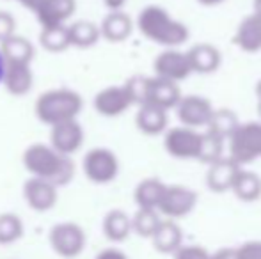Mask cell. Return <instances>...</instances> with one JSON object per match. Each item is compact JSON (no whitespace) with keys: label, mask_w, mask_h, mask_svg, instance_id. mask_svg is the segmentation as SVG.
<instances>
[{"label":"cell","mask_w":261,"mask_h":259,"mask_svg":"<svg viewBox=\"0 0 261 259\" xmlns=\"http://www.w3.org/2000/svg\"><path fill=\"white\" fill-rule=\"evenodd\" d=\"M242 167H238L233 160L219 158L217 162L210 163V169L206 174V183L213 192H227L231 190V185L237 176V172Z\"/></svg>","instance_id":"obj_16"},{"label":"cell","mask_w":261,"mask_h":259,"mask_svg":"<svg viewBox=\"0 0 261 259\" xmlns=\"http://www.w3.org/2000/svg\"><path fill=\"white\" fill-rule=\"evenodd\" d=\"M151 242L155 249L162 254H174L181 247L183 235L179 225L174 220H162L156 231L153 233Z\"/></svg>","instance_id":"obj_19"},{"label":"cell","mask_w":261,"mask_h":259,"mask_svg":"<svg viewBox=\"0 0 261 259\" xmlns=\"http://www.w3.org/2000/svg\"><path fill=\"white\" fill-rule=\"evenodd\" d=\"M160 222L162 220H160V217H158L156 210L139 208V211L134 215V218H132V231H135L139 236H142V238H151Z\"/></svg>","instance_id":"obj_30"},{"label":"cell","mask_w":261,"mask_h":259,"mask_svg":"<svg viewBox=\"0 0 261 259\" xmlns=\"http://www.w3.org/2000/svg\"><path fill=\"white\" fill-rule=\"evenodd\" d=\"M23 197L34 211H48L57 203V187L50 181L31 178L23 185Z\"/></svg>","instance_id":"obj_14"},{"label":"cell","mask_w":261,"mask_h":259,"mask_svg":"<svg viewBox=\"0 0 261 259\" xmlns=\"http://www.w3.org/2000/svg\"><path fill=\"white\" fill-rule=\"evenodd\" d=\"M50 140H52V148L59 155H64V156L73 155L75 151H79L84 142L82 126L75 119L54 125L52 133H50Z\"/></svg>","instance_id":"obj_13"},{"label":"cell","mask_w":261,"mask_h":259,"mask_svg":"<svg viewBox=\"0 0 261 259\" xmlns=\"http://www.w3.org/2000/svg\"><path fill=\"white\" fill-rule=\"evenodd\" d=\"M84 172L93 183L105 185L116 180L119 172V162L116 155L105 148L91 149L84 158Z\"/></svg>","instance_id":"obj_6"},{"label":"cell","mask_w":261,"mask_h":259,"mask_svg":"<svg viewBox=\"0 0 261 259\" xmlns=\"http://www.w3.org/2000/svg\"><path fill=\"white\" fill-rule=\"evenodd\" d=\"M135 123H137V128L141 130L142 133L158 135L167 126V112L158 107H153V105H149V103H144L139 108Z\"/></svg>","instance_id":"obj_23"},{"label":"cell","mask_w":261,"mask_h":259,"mask_svg":"<svg viewBox=\"0 0 261 259\" xmlns=\"http://www.w3.org/2000/svg\"><path fill=\"white\" fill-rule=\"evenodd\" d=\"M172 259H212V254L201 245H181L172 254Z\"/></svg>","instance_id":"obj_34"},{"label":"cell","mask_w":261,"mask_h":259,"mask_svg":"<svg viewBox=\"0 0 261 259\" xmlns=\"http://www.w3.org/2000/svg\"><path fill=\"white\" fill-rule=\"evenodd\" d=\"M132 105H134V100H132L130 93L124 85L107 87L94 96V108L98 110V114L105 116V118L121 116Z\"/></svg>","instance_id":"obj_10"},{"label":"cell","mask_w":261,"mask_h":259,"mask_svg":"<svg viewBox=\"0 0 261 259\" xmlns=\"http://www.w3.org/2000/svg\"><path fill=\"white\" fill-rule=\"evenodd\" d=\"M222 151H224V140L219 138L217 135L210 133H203L201 137V151L197 160L203 163H213L219 158H222Z\"/></svg>","instance_id":"obj_32"},{"label":"cell","mask_w":261,"mask_h":259,"mask_svg":"<svg viewBox=\"0 0 261 259\" xmlns=\"http://www.w3.org/2000/svg\"><path fill=\"white\" fill-rule=\"evenodd\" d=\"M4 73H6V61H4L2 52H0V83H2V80H4Z\"/></svg>","instance_id":"obj_41"},{"label":"cell","mask_w":261,"mask_h":259,"mask_svg":"<svg viewBox=\"0 0 261 259\" xmlns=\"http://www.w3.org/2000/svg\"><path fill=\"white\" fill-rule=\"evenodd\" d=\"M229 158L238 167L261 158V123H244L229 135Z\"/></svg>","instance_id":"obj_4"},{"label":"cell","mask_w":261,"mask_h":259,"mask_svg":"<svg viewBox=\"0 0 261 259\" xmlns=\"http://www.w3.org/2000/svg\"><path fill=\"white\" fill-rule=\"evenodd\" d=\"M137 27L149 41L171 46V48L183 45L189 39V28L176 21L174 18H171L167 11L158 6H148L141 11Z\"/></svg>","instance_id":"obj_2"},{"label":"cell","mask_w":261,"mask_h":259,"mask_svg":"<svg viewBox=\"0 0 261 259\" xmlns=\"http://www.w3.org/2000/svg\"><path fill=\"white\" fill-rule=\"evenodd\" d=\"M50 245L57 256L64 259H75L82 254L86 247V233L79 224L62 222L50 231Z\"/></svg>","instance_id":"obj_5"},{"label":"cell","mask_w":261,"mask_h":259,"mask_svg":"<svg viewBox=\"0 0 261 259\" xmlns=\"http://www.w3.org/2000/svg\"><path fill=\"white\" fill-rule=\"evenodd\" d=\"M103 2L110 11H121V7L126 4V0H103Z\"/></svg>","instance_id":"obj_39"},{"label":"cell","mask_w":261,"mask_h":259,"mask_svg":"<svg viewBox=\"0 0 261 259\" xmlns=\"http://www.w3.org/2000/svg\"><path fill=\"white\" fill-rule=\"evenodd\" d=\"M237 259H261V242H247L237 247Z\"/></svg>","instance_id":"obj_35"},{"label":"cell","mask_w":261,"mask_h":259,"mask_svg":"<svg viewBox=\"0 0 261 259\" xmlns=\"http://www.w3.org/2000/svg\"><path fill=\"white\" fill-rule=\"evenodd\" d=\"M75 7V0H41L36 9V16L43 28L57 27V25H64L66 20L71 18Z\"/></svg>","instance_id":"obj_15"},{"label":"cell","mask_w":261,"mask_h":259,"mask_svg":"<svg viewBox=\"0 0 261 259\" xmlns=\"http://www.w3.org/2000/svg\"><path fill=\"white\" fill-rule=\"evenodd\" d=\"M23 236V222L14 213L0 215V245H11Z\"/></svg>","instance_id":"obj_31"},{"label":"cell","mask_w":261,"mask_h":259,"mask_svg":"<svg viewBox=\"0 0 261 259\" xmlns=\"http://www.w3.org/2000/svg\"><path fill=\"white\" fill-rule=\"evenodd\" d=\"M82 110V98L69 89H52L43 93L36 101V116L39 121L54 126L71 121Z\"/></svg>","instance_id":"obj_3"},{"label":"cell","mask_w":261,"mask_h":259,"mask_svg":"<svg viewBox=\"0 0 261 259\" xmlns=\"http://www.w3.org/2000/svg\"><path fill=\"white\" fill-rule=\"evenodd\" d=\"M212 259H237V249H233V247L220 249L215 254H212Z\"/></svg>","instance_id":"obj_38"},{"label":"cell","mask_w":261,"mask_h":259,"mask_svg":"<svg viewBox=\"0 0 261 259\" xmlns=\"http://www.w3.org/2000/svg\"><path fill=\"white\" fill-rule=\"evenodd\" d=\"M165 187L160 180L156 178H148V180H142L141 183L135 188V203L139 208H146V210H158V204H160L162 197H164Z\"/></svg>","instance_id":"obj_25"},{"label":"cell","mask_w":261,"mask_h":259,"mask_svg":"<svg viewBox=\"0 0 261 259\" xmlns=\"http://www.w3.org/2000/svg\"><path fill=\"white\" fill-rule=\"evenodd\" d=\"M192 73H213L220 64V53L213 45L199 43L187 52Z\"/></svg>","instance_id":"obj_18"},{"label":"cell","mask_w":261,"mask_h":259,"mask_svg":"<svg viewBox=\"0 0 261 259\" xmlns=\"http://www.w3.org/2000/svg\"><path fill=\"white\" fill-rule=\"evenodd\" d=\"M18 2H20L23 7H27V9H31L36 13V9H38V6L41 4V0H18Z\"/></svg>","instance_id":"obj_40"},{"label":"cell","mask_w":261,"mask_h":259,"mask_svg":"<svg viewBox=\"0 0 261 259\" xmlns=\"http://www.w3.org/2000/svg\"><path fill=\"white\" fill-rule=\"evenodd\" d=\"M240 125L238 123V118L229 110V108H220V110H213L212 118L208 121V131L213 135H217L219 138L226 140L229 138V135L237 130V126Z\"/></svg>","instance_id":"obj_28"},{"label":"cell","mask_w":261,"mask_h":259,"mask_svg":"<svg viewBox=\"0 0 261 259\" xmlns=\"http://www.w3.org/2000/svg\"><path fill=\"white\" fill-rule=\"evenodd\" d=\"M201 137H203V133H199V131L187 128V126H178V128L167 131L164 146L169 155L174 158L197 160L201 151Z\"/></svg>","instance_id":"obj_7"},{"label":"cell","mask_w":261,"mask_h":259,"mask_svg":"<svg viewBox=\"0 0 261 259\" xmlns=\"http://www.w3.org/2000/svg\"><path fill=\"white\" fill-rule=\"evenodd\" d=\"M146 83H148V78H146V76H134V78H130L126 83H124V87H126L128 93H130L132 100H134V103H139V105L144 103Z\"/></svg>","instance_id":"obj_33"},{"label":"cell","mask_w":261,"mask_h":259,"mask_svg":"<svg viewBox=\"0 0 261 259\" xmlns=\"http://www.w3.org/2000/svg\"><path fill=\"white\" fill-rule=\"evenodd\" d=\"M132 28L134 23L128 14H124L123 11H112L110 14H107L101 23L100 36H103L110 43H121L132 34Z\"/></svg>","instance_id":"obj_21"},{"label":"cell","mask_w":261,"mask_h":259,"mask_svg":"<svg viewBox=\"0 0 261 259\" xmlns=\"http://www.w3.org/2000/svg\"><path fill=\"white\" fill-rule=\"evenodd\" d=\"M68 34L69 45L79 46V48H89L100 39V27H96L93 21H75L68 27Z\"/></svg>","instance_id":"obj_27"},{"label":"cell","mask_w":261,"mask_h":259,"mask_svg":"<svg viewBox=\"0 0 261 259\" xmlns=\"http://www.w3.org/2000/svg\"><path fill=\"white\" fill-rule=\"evenodd\" d=\"M256 96H258V112L261 116V80L258 82V85H256Z\"/></svg>","instance_id":"obj_42"},{"label":"cell","mask_w":261,"mask_h":259,"mask_svg":"<svg viewBox=\"0 0 261 259\" xmlns=\"http://www.w3.org/2000/svg\"><path fill=\"white\" fill-rule=\"evenodd\" d=\"M2 83L14 96H23L32 87V71L29 64H6Z\"/></svg>","instance_id":"obj_22"},{"label":"cell","mask_w":261,"mask_h":259,"mask_svg":"<svg viewBox=\"0 0 261 259\" xmlns=\"http://www.w3.org/2000/svg\"><path fill=\"white\" fill-rule=\"evenodd\" d=\"M94 259H128V256L123 250L110 247V249H105V250H101V252H98V256Z\"/></svg>","instance_id":"obj_37"},{"label":"cell","mask_w":261,"mask_h":259,"mask_svg":"<svg viewBox=\"0 0 261 259\" xmlns=\"http://www.w3.org/2000/svg\"><path fill=\"white\" fill-rule=\"evenodd\" d=\"M155 73L158 78L169 80V82H181L192 73L187 59V53H181L178 50H165L155 59Z\"/></svg>","instance_id":"obj_12"},{"label":"cell","mask_w":261,"mask_h":259,"mask_svg":"<svg viewBox=\"0 0 261 259\" xmlns=\"http://www.w3.org/2000/svg\"><path fill=\"white\" fill-rule=\"evenodd\" d=\"M23 165L32 178L50 181L55 187L69 183L75 174V165L69 156L59 155L52 146L32 144L23 153Z\"/></svg>","instance_id":"obj_1"},{"label":"cell","mask_w":261,"mask_h":259,"mask_svg":"<svg viewBox=\"0 0 261 259\" xmlns=\"http://www.w3.org/2000/svg\"><path fill=\"white\" fill-rule=\"evenodd\" d=\"M233 194L244 203H252L261 197V178L254 172L240 169L231 185Z\"/></svg>","instance_id":"obj_24"},{"label":"cell","mask_w":261,"mask_h":259,"mask_svg":"<svg viewBox=\"0 0 261 259\" xmlns=\"http://www.w3.org/2000/svg\"><path fill=\"white\" fill-rule=\"evenodd\" d=\"M197 195L187 187H179V185H172V187H165L164 197H162L158 210L162 215L174 220V218H181L189 215L190 211L196 208Z\"/></svg>","instance_id":"obj_8"},{"label":"cell","mask_w":261,"mask_h":259,"mask_svg":"<svg viewBox=\"0 0 261 259\" xmlns=\"http://www.w3.org/2000/svg\"><path fill=\"white\" fill-rule=\"evenodd\" d=\"M14 34V18L6 11H0V43Z\"/></svg>","instance_id":"obj_36"},{"label":"cell","mask_w":261,"mask_h":259,"mask_svg":"<svg viewBox=\"0 0 261 259\" xmlns=\"http://www.w3.org/2000/svg\"><path fill=\"white\" fill-rule=\"evenodd\" d=\"M213 114V107L203 96H187L181 98L176 105V116L187 128H201L206 126Z\"/></svg>","instance_id":"obj_9"},{"label":"cell","mask_w":261,"mask_h":259,"mask_svg":"<svg viewBox=\"0 0 261 259\" xmlns=\"http://www.w3.org/2000/svg\"><path fill=\"white\" fill-rule=\"evenodd\" d=\"M39 41H41L43 48H46L48 52H64L69 45V34L68 27L66 25H57V27H46L41 31L39 36Z\"/></svg>","instance_id":"obj_29"},{"label":"cell","mask_w":261,"mask_h":259,"mask_svg":"<svg viewBox=\"0 0 261 259\" xmlns=\"http://www.w3.org/2000/svg\"><path fill=\"white\" fill-rule=\"evenodd\" d=\"M0 52L6 64H31L34 57V46L21 36L13 34L6 41L0 43Z\"/></svg>","instance_id":"obj_20"},{"label":"cell","mask_w":261,"mask_h":259,"mask_svg":"<svg viewBox=\"0 0 261 259\" xmlns=\"http://www.w3.org/2000/svg\"><path fill=\"white\" fill-rule=\"evenodd\" d=\"M103 233L110 242H124L132 233V218L121 210L109 211L103 218Z\"/></svg>","instance_id":"obj_26"},{"label":"cell","mask_w":261,"mask_h":259,"mask_svg":"<svg viewBox=\"0 0 261 259\" xmlns=\"http://www.w3.org/2000/svg\"><path fill=\"white\" fill-rule=\"evenodd\" d=\"M199 4H203V6H217V4L224 2V0H197Z\"/></svg>","instance_id":"obj_44"},{"label":"cell","mask_w":261,"mask_h":259,"mask_svg":"<svg viewBox=\"0 0 261 259\" xmlns=\"http://www.w3.org/2000/svg\"><path fill=\"white\" fill-rule=\"evenodd\" d=\"M233 43L247 53H256L261 50V20L254 14H249L238 25Z\"/></svg>","instance_id":"obj_17"},{"label":"cell","mask_w":261,"mask_h":259,"mask_svg":"<svg viewBox=\"0 0 261 259\" xmlns=\"http://www.w3.org/2000/svg\"><path fill=\"white\" fill-rule=\"evenodd\" d=\"M254 16H258L261 20V0H254Z\"/></svg>","instance_id":"obj_43"},{"label":"cell","mask_w":261,"mask_h":259,"mask_svg":"<svg viewBox=\"0 0 261 259\" xmlns=\"http://www.w3.org/2000/svg\"><path fill=\"white\" fill-rule=\"evenodd\" d=\"M179 100H181V91H179L178 83L158 78V76L148 78L144 103H149V105H153V107H158L167 112L169 108H176Z\"/></svg>","instance_id":"obj_11"}]
</instances>
